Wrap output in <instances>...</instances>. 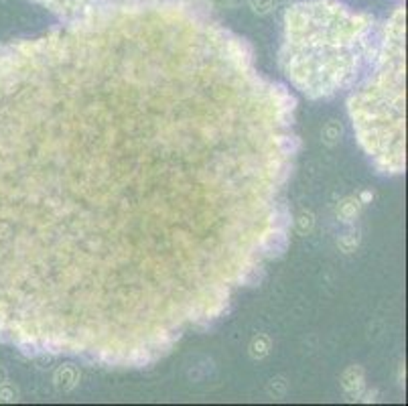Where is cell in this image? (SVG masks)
I'll use <instances>...</instances> for the list:
<instances>
[{
	"mask_svg": "<svg viewBox=\"0 0 408 406\" xmlns=\"http://www.w3.org/2000/svg\"><path fill=\"white\" fill-rule=\"evenodd\" d=\"M43 6H47L49 10L59 12L61 17H78V15H85L90 10H98V6L104 0H37Z\"/></svg>",
	"mask_w": 408,
	"mask_h": 406,
	"instance_id": "cell-1",
	"label": "cell"
},
{
	"mask_svg": "<svg viewBox=\"0 0 408 406\" xmlns=\"http://www.w3.org/2000/svg\"><path fill=\"white\" fill-rule=\"evenodd\" d=\"M269 352H271V339H269L266 335H256V337L252 339V344H250V353H252V357L262 360L264 355H269Z\"/></svg>",
	"mask_w": 408,
	"mask_h": 406,
	"instance_id": "cell-2",
	"label": "cell"
},
{
	"mask_svg": "<svg viewBox=\"0 0 408 406\" xmlns=\"http://www.w3.org/2000/svg\"><path fill=\"white\" fill-rule=\"evenodd\" d=\"M248 4H250V8H252V12H254V15L264 17V15H269V12L274 10L276 0H248Z\"/></svg>",
	"mask_w": 408,
	"mask_h": 406,
	"instance_id": "cell-3",
	"label": "cell"
},
{
	"mask_svg": "<svg viewBox=\"0 0 408 406\" xmlns=\"http://www.w3.org/2000/svg\"><path fill=\"white\" fill-rule=\"evenodd\" d=\"M357 208H359V201H346L341 203V217L343 221H352L355 216H357Z\"/></svg>",
	"mask_w": 408,
	"mask_h": 406,
	"instance_id": "cell-4",
	"label": "cell"
},
{
	"mask_svg": "<svg viewBox=\"0 0 408 406\" xmlns=\"http://www.w3.org/2000/svg\"><path fill=\"white\" fill-rule=\"evenodd\" d=\"M15 396H17V392H15L12 386L0 384V400L2 403H10V400H15Z\"/></svg>",
	"mask_w": 408,
	"mask_h": 406,
	"instance_id": "cell-5",
	"label": "cell"
},
{
	"mask_svg": "<svg viewBox=\"0 0 408 406\" xmlns=\"http://www.w3.org/2000/svg\"><path fill=\"white\" fill-rule=\"evenodd\" d=\"M216 4L219 6H238V4H242L244 0H214Z\"/></svg>",
	"mask_w": 408,
	"mask_h": 406,
	"instance_id": "cell-6",
	"label": "cell"
},
{
	"mask_svg": "<svg viewBox=\"0 0 408 406\" xmlns=\"http://www.w3.org/2000/svg\"><path fill=\"white\" fill-rule=\"evenodd\" d=\"M4 380H6V374H4V370L0 368V384H4Z\"/></svg>",
	"mask_w": 408,
	"mask_h": 406,
	"instance_id": "cell-7",
	"label": "cell"
}]
</instances>
